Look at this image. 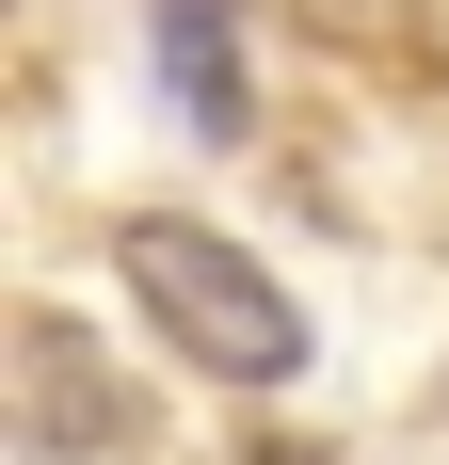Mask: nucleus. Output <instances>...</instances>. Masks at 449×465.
Returning a JSON list of instances; mask_svg holds the SVG:
<instances>
[{"label": "nucleus", "instance_id": "obj_1", "mask_svg": "<svg viewBox=\"0 0 449 465\" xmlns=\"http://www.w3.org/2000/svg\"><path fill=\"white\" fill-rule=\"evenodd\" d=\"M113 257H129V305L177 337L193 370H224V385H289V370H305V305H289V289H273L224 225H177V209H145Z\"/></svg>", "mask_w": 449, "mask_h": 465}, {"label": "nucleus", "instance_id": "obj_2", "mask_svg": "<svg viewBox=\"0 0 449 465\" xmlns=\"http://www.w3.org/2000/svg\"><path fill=\"white\" fill-rule=\"evenodd\" d=\"M16 385H33V433H48V450H129V433H145V401L96 385L81 370V322H48V305L16 322Z\"/></svg>", "mask_w": 449, "mask_h": 465}, {"label": "nucleus", "instance_id": "obj_4", "mask_svg": "<svg viewBox=\"0 0 449 465\" xmlns=\"http://www.w3.org/2000/svg\"><path fill=\"white\" fill-rule=\"evenodd\" d=\"M241 465H321V450H241Z\"/></svg>", "mask_w": 449, "mask_h": 465}, {"label": "nucleus", "instance_id": "obj_3", "mask_svg": "<svg viewBox=\"0 0 449 465\" xmlns=\"http://www.w3.org/2000/svg\"><path fill=\"white\" fill-rule=\"evenodd\" d=\"M161 81H177L193 144H241L257 96H241V0H161Z\"/></svg>", "mask_w": 449, "mask_h": 465}]
</instances>
